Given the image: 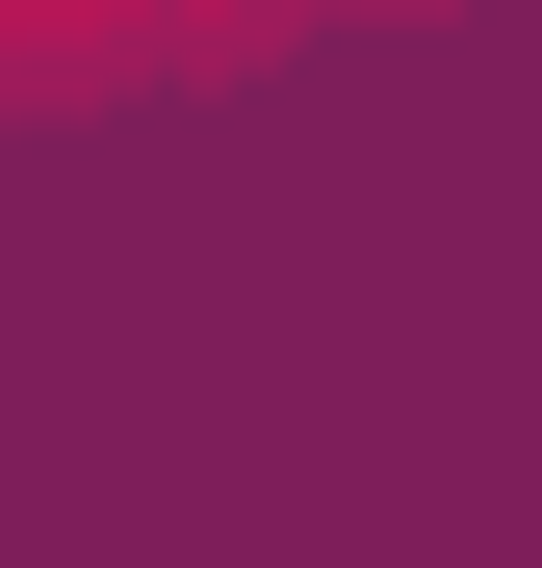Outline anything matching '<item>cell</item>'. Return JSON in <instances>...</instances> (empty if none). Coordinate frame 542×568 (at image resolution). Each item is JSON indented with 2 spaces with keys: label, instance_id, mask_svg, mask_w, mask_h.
Segmentation results:
<instances>
[{
  "label": "cell",
  "instance_id": "1",
  "mask_svg": "<svg viewBox=\"0 0 542 568\" xmlns=\"http://www.w3.org/2000/svg\"><path fill=\"white\" fill-rule=\"evenodd\" d=\"M285 0H0V104H104V78H207Z\"/></svg>",
  "mask_w": 542,
  "mask_h": 568
}]
</instances>
